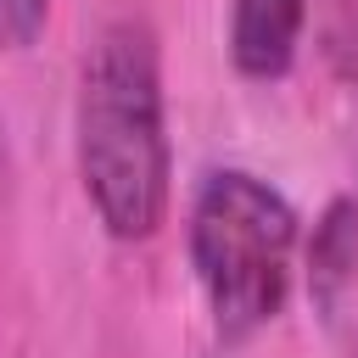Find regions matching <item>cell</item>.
<instances>
[{
    "mask_svg": "<svg viewBox=\"0 0 358 358\" xmlns=\"http://www.w3.org/2000/svg\"><path fill=\"white\" fill-rule=\"evenodd\" d=\"M73 168L95 224L140 246L168 224L173 145L162 45L145 17H106L78 62L73 90Z\"/></svg>",
    "mask_w": 358,
    "mask_h": 358,
    "instance_id": "cell-1",
    "label": "cell"
},
{
    "mask_svg": "<svg viewBox=\"0 0 358 358\" xmlns=\"http://www.w3.org/2000/svg\"><path fill=\"white\" fill-rule=\"evenodd\" d=\"M296 246L302 218L252 168H207L196 179L190 213H185V257L196 274V291L207 302L213 336L224 347H241L263 336L296 280Z\"/></svg>",
    "mask_w": 358,
    "mask_h": 358,
    "instance_id": "cell-2",
    "label": "cell"
},
{
    "mask_svg": "<svg viewBox=\"0 0 358 358\" xmlns=\"http://www.w3.org/2000/svg\"><path fill=\"white\" fill-rule=\"evenodd\" d=\"M308 0H229V62L252 84H280L296 67Z\"/></svg>",
    "mask_w": 358,
    "mask_h": 358,
    "instance_id": "cell-3",
    "label": "cell"
},
{
    "mask_svg": "<svg viewBox=\"0 0 358 358\" xmlns=\"http://www.w3.org/2000/svg\"><path fill=\"white\" fill-rule=\"evenodd\" d=\"M358 268V201H330L313 241H308V285L319 308H336Z\"/></svg>",
    "mask_w": 358,
    "mask_h": 358,
    "instance_id": "cell-4",
    "label": "cell"
},
{
    "mask_svg": "<svg viewBox=\"0 0 358 358\" xmlns=\"http://www.w3.org/2000/svg\"><path fill=\"white\" fill-rule=\"evenodd\" d=\"M45 22H50V0H0V50L39 45Z\"/></svg>",
    "mask_w": 358,
    "mask_h": 358,
    "instance_id": "cell-5",
    "label": "cell"
},
{
    "mask_svg": "<svg viewBox=\"0 0 358 358\" xmlns=\"http://www.w3.org/2000/svg\"><path fill=\"white\" fill-rule=\"evenodd\" d=\"M11 190V140H6V123H0V196Z\"/></svg>",
    "mask_w": 358,
    "mask_h": 358,
    "instance_id": "cell-6",
    "label": "cell"
},
{
    "mask_svg": "<svg viewBox=\"0 0 358 358\" xmlns=\"http://www.w3.org/2000/svg\"><path fill=\"white\" fill-rule=\"evenodd\" d=\"M347 358H358V324H352V336H347Z\"/></svg>",
    "mask_w": 358,
    "mask_h": 358,
    "instance_id": "cell-7",
    "label": "cell"
}]
</instances>
